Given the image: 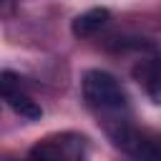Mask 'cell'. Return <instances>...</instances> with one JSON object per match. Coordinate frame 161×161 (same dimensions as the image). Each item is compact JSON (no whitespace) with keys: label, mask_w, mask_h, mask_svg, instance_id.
Segmentation results:
<instances>
[{"label":"cell","mask_w":161,"mask_h":161,"mask_svg":"<svg viewBox=\"0 0 161 161\" xmlns=\"http://www.w3.org/2000/svg\"><path fill=\"white\" fill-rule=\"evenodd\" d=\"M20 88H23V78L18 73H13V70L0 73V98H8L10 93H15Z\"/></svg>","instance_id":"obj_6"},{"label":"cell","mask_w":161,"mask_h":161,"mask_svg":"<svg viewBox=\"0 0 161 161\" xmlns=\"http://www.w3.org/2000/svg\"><path fill=\"white\" fill-rule=\"evenodd\" d=\"M108 136H111V141L121 148V151H126L131 158H136V161H161V151H158V143L148 136V133H143V131H138V128H133L131 123H121L118 121V126H108Z\"/></svg>","instance_id":"obj_2"},{"label":"cell","mask_w":161,"mask_h":161,"mask_svg":"<svg viewBox=\"0 0 161 161\" xmlns=\"http://www.w3.org/2000/svg\"><path fill=\"white\" fill-rule=\"evenodd\" d=\"M3 101H5V103H8L20 118H25V121H38V118L43 116V108H40V106H38V103H35L23 88L15 91V93H10V96L3 98Z\"/></svg>","instance_id":"obj_4"},{"label":"cell","mask_w":161,"mask_h":161,"mask_svg":"<svg viewBox=\"0 0 161 161\" xmlns=\"http://www.w3.org/2000/svg\"><path fill=\"white\" fill-rule=\"evenodd\" d=\"M10 5H13V0H0V13H8Z\"/></svg>","instance_id":"obj_7"},{"label":"cell","mask_w":161,"mask_h":161,"mask_svg":"<svg viewBox=\"0 0 161 161\" xmlns=\"http://www.w3.org/2000/svg\"><path fill=\"white\" fill-rule=\"evenodd\" d=\"M108 20H111V13H108L106 8H91V10H86V13H80V15L73 18L70 33H73L75 38H91V35H96Z\"/></svg>","instance_id":"obj_3"},{"label":"cell","mask_w":161,"mask_h":161,"mask_svg":"<svg viewBox=\"0 0 161 161\" xmlns=\"http://www.w3.org/2000/svg\"><path fill=\"white\" fill-rule=\"evenodd\" d=\"M80 86H83V98L93 111L118 113V111H123L128 106V96H126L123 86L118 83V78L101 70V68L86 70Z\"/></svg>","instance_id":"obj_1"},{"label":"cell","mask_w":161,"mask_h":161,"mask_svg":"<svg viewBox=\"0 0 161 161\" xmlns=\"http://www.w3.org/2000/svg\"><path fill=\"white\" fill-rule=\"evenodd\" d=\"M133 75L138 80H143L146 88H148V96L153 101H158V65H156V60H146L143 65H138L133 70Z\"/></svg>","instance_id":"obj_5"}]
</instances>
